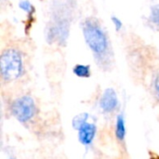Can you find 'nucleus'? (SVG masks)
I'll return each mask as SVG.
<instances>
[{
    "label": "nucleus",
    "mask_w": 159,
    "mask_h": 159,
    "mask_svg": "<svg viewBox=\"0 0 159 159\" xmlns=\"http://www.w3.org/2000/svg\"><path fill=\"white\" fill-rule=\"evenodd\" d=\"M149 159H159V157L157 155H154V154H151V157Z\"/></svg>",
    "instance_id": "13"
},
{
    "label": "nucleus",
    "mask_w": 159,
    "mask_h": 159,
    "mask_svg": "<svg viewBox=\"0 0 159 159\" xmlns=\"http://www.w3.org/2000/svg\"><path fill=\"white\" fill-rule=\"evenodd\" d=\"M151 19H152V21L159 27V5L153 7Z\"/></svg>",
    "instance_id": "9"
},
{
    "label": "nucleus",
    "mask_w": 159,
    "mask_h": 159,
    "mask_svg": "<svg viewBox=\"0 0 159 159\" xmlns=\"http://www.w3.org/2000/svg\"><path fill=\"white\" fill-rule=\"evenodd\" d=\"M117 96L116 93L115 92L114 89H105V91L103 92L102 99H101V108L106 112H112L116 109V107L117 106Z\"/></svg>",
    "instance_id": "4"
},
{
    "label": "nucleus",
    "mask_w": 159,
    "mask_h": 159,
    "mask_svg": "<svg viewBox=\"0 0 159 159\" xmlns=\"http://www.w3.org/2000/svg\"><path fill=\"white\" fill-rule=\"evenodd\" d=\"M116 134L118 140H123L126 135V127L125 120L123 116H119L116 119Z\"/></svg>",
    "instance_id": "6"
},
{
    "label": "nucleus",
    "mask_w": 159,
    "mask_h": 159,
    "mask_svg": "<svg viewBox=\"0 0 159 159\" xmlns=\"http://www.w3.org/2000/svg\"><path fill=\"white\" fill-rule=\"evenodd\" d=\"M22 70V61L20 54L15 49L4 51L0 58V72L6 81L17 79Z\"/></svg>",
    "instance_id": "1"
},
{
    "label": "nucleus",
    "mask_w": 159,
    "mask_h": 159,
    "mask_svg": "<svg viewBox=\"0 0 159 159\" xmlns=\"http://www.w3.org/2000/svg\"><path fill=\"white\" fill-rule=\"evenodd\" d=\"M12 113L20 122H27L35 114V105L31 97L23 96L17 99L12 104Z\"/></svg>",
    "instance_id": "3"
},
{
    "label": "nucleus",
    "mask_w": 159,
    "mask_h": 159,
    "mask_svg": "<svg viewBox=\"0 0 159 159\" xmlns=\"http://www.w3.org/2000/svg\"><path fill=\"white\" fill-rule=\"evenodd\" d=\"M89 116L87 113H83V114H79L77 116H75L73 119V127L75 129H80V128L82 126H84L86 124V121L88 119Z\"/></svg>",
    "instance_id": "8"
},
{
    "label": "nucleus",
    "mask_w": 159,
    "mask_h": 159,
    "mask_svg": "<svg viewBox=\"0 0 159 159\" xmlns=\"http://www.w3.org/2000/svg\"><path fill=\"white\" fill-rule=\"evenodd\" d=\"M96 134V127L93 124L86 123L79 129L78 139L79 142L84 145H89L93 141Z\"/></svg>",
    "instance_id": "5"
},
{
    "label": "nucleus",
    "mask_w": 159,
    "mask_h": 159,
    "mask_svg": "<svg viewBox=\"0 0 159 159\" xmlns=\"http://www.w3.org/2000/svg\"><path fill=\"white\" fill-rule=\"evenodd\" d=\"M74 73L79 77H89L90 75V68L89 65L77 64L74 68Z\"/></svg>",
    "instance_id": "7"
},
{
    "label": "nucleus",
    "mask_w": 159,
    "mask_h": 159,
    "mask_svg": "<svg viewBox=\"0 0 159 159\" xmlns=\"http://www.w3.org/2000/svg\"><path fill=\"white\" fill-rule=\"evenodd\" d=\"M112 21H113V23L115 24L116 29L117 31L120 30V29L122 28V22H121V20H120L118 18H116V17H112Z\"/></svg>",
    "instance_id": "11"
},
{
    "label": "nucleus",
    "mask_w": 159,
    "mask_h": 159,
    "mask_svg": "<svg viewBox=\"0 0 159 159\" xmlns=\"http://www.w3.org/2000/svg\"><path fill=\"white\" fill-rule=\"evenodd\" d=\"M84 35L87 44L96 54H102L108 47L107 38L98 23L88 20L84 24Z\"/></svg>",
    "instance_id": "2"
},
{
    "label": "nucleus",
    "mask_w": 159,
    "mask_h": 159,
    "mask_svg": "<svg viewBox=\"0 0 159 159\" xmlns=\"http://www.w3.org/2000/svg\"><path fill=\"white\" fill-rule=\"evenodd\" d=\"M20 7L21 8V9H23V10H25L26 12H28V13H33L34 12V7L32 6V4L29 2V1H26V0H24V1H21L20 3Z\"/></svg>",
    "instance_id": "10"
},
{
    "label": "nucleus",
    "mask_w": 159,
    "mask_h": 159,
    "mask_svg": "<svg viewBox=\"0 0 159 159\" xmlns=\"http://www.w3.org/2000/svg\"><path fill=\"white\" fill-rule=\"evenodd\" d=\"M155 89H156V92L159 98V74L157 75V78L155 81Z\"/></svg>",
    "instance_id": "12"
}]
</instances>
